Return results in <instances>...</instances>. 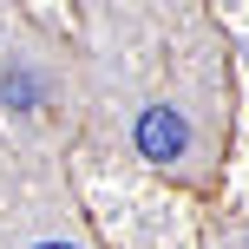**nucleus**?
I'll return each mask as SVG.
<instances>
[{
  "instance_id": "obj_2",
  "label": "nucleus",
  "mask_w": 249,
  "mask_h": 249,
  "mask_svg": "<svg viewBox=\"0 0 249 249\" xmlns=\"http://www.w3.org/2000/svg\"><path fill=\"white\" fill-rule=\"evenodd\" d=\"M0 99H7L13 112H33V99H39V79L26 72V66H7V72H0Z\"/></svg>"
},
{
  "instance_id": "obj_3",
  "label": "nucleus",
  "mask_w": 249,
  "mask_h": 249,
  "mask_svg": "<svg viewBox=\"0 0 249 249\" xmlns=\"http://www.w3.org/2000/svg\"><path fill=\"white\" fill-rule=\"evenodd\" d=\"M39 249H72V243H39Z\"/></svg>"
},
{
  "instance_id": "obj_1",
  "label": "nucleus",
  "mask_w": 249,
  "mask_h": 249,
  "mask_svg": "<svg viewBox=\"0 0 249 249\" xmlns=\"http://www.w3.org/2000/svg\"><path fill=\"white\" fill-rule=\"evenodd\" d=\"M131 138H138V158H151V164H177L190 151V124L177 118V105H144Z\"/></svg>"
}]
</instances>
